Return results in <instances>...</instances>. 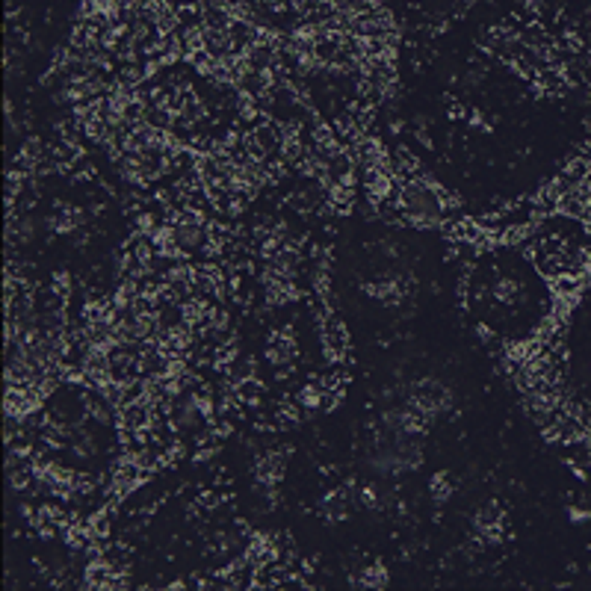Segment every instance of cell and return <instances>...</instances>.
Returning a JSON list of instances; mask_svg holds the SVG:
<instances>
[{"label":"cell","instance_id":"obj_1","mask_svg":"<svg viewBox=\"0 0 591 591\" xmlns=\"http://www.w3.org/2000/svg\"><path fill=\"white\" fill-rule=\"evenodd\" d=\"M420 443L414 440V435H405V432H390V440H385L379 447V455H375V467L385 470V473H405V470H414L420 464Z\"/></svg>","mask_w":591,"mask_h":591}]
</instances>
